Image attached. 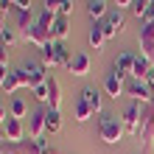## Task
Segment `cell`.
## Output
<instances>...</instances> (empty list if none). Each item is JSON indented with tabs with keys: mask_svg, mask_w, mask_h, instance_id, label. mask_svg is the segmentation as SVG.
<instances>
[{
	"mask_svg": "<svg viewBox=\"0 0 154 154\" xmlns=\"http://www.w3.org/2000/svg\"><path fill=\"white\" fill-rule=\"evenodd\" d=\"M98 134H101V140L106 143V146H115L118 140L123 137V121L118 115H112V112H101L98 115Z\"/></svg>",
	"mask_w": 154,
	"mask_h": 154,
	"instance_id": "6da1fadb",
	"label": "cell"
},
{
	"mask_svg": "<svg viewBox=\"0 0 154 154\" xmlns=\"http://www.w3.org/2000/svg\"><path fill=\"white\" fill-rule=\"evenodd\" d=\"M137 137H140V154H149L151 143H154V106L151 104L143 109V126H140Z\"/></svg>",
	"mask_w": 154,
	"mask_h": 154,
	"instance_id": "7a4b0ae2",
	"label": "cell"
},
{
	"mask_svg": "<svg viewBox=\"0 0 154 154\" xmlns=\"http://www.w3.org/2000/svg\"><path fill=\"white\" fill-rule=\"evenodd\" d=\"M121 121H123V132L137 137V132H140V126H143V109H140V101H134V104L126 106L123 115H121Z\"/></svg>",
	"mask_w": 154,
	"mask_h": 154,
	"instance_id": "3957f363",
	"label": "cell"
},
{
	"mask_svg": "<svg viewBox=\"0 0 154 154\" xmlns=\"http://www.w3.org/2000/svg\"><path fill=\"white\" fill-rule=\"evenodd\" d=\"M151 93H154V90L149 87V81H143V79H129V81H126V95L134 98V101L151 104Z\"/></svg>",
	"mask_w": 154,
	"mask_h": 154,
	"instance_id": "277c9868",
	"label": "cell"
},
{
	"mask_svg": "<svg viewBox=\"0 0 154 154\" xmlns=\"http://www.w3.org/2000/svg\"><path fill=\"white\" fill-rule=\"evenodd\" d=\"M126 76H121L118 70H112V73H106V79H104V90H106V95L109 98H121V95H126V81H123Z\"/></svg>",
	"mask_w": 154,
	"mask_h": 154,
	"instance_id": "5b68a950",
	"label": "cell"
},
{
	"mask_svg": "<svg viewBox=\"0 0 154 154\" xmlns=\"http://www.w3.org/2000/svg\"><path fill=\"white\" fill-rule=\"evenodd\" d=\"M45 134H48L45 109H37V112H31V118H28V137H31V140H42Z\"/></svg>",
	"mask_w": 154,
	"mask_h": 154,
	"instance_id": "8992f818",
	"label": "cell"
},
{
	"mask_svg": "<svg viewBox=\"0 0 154 154\" xmlns=\"http://www.w3.org/2000/svg\"><path fill=\"white\" fill-rule=\"evenodd\" d=\"M3 137L8 143H14V146H20L23 137H25V129H23V121H17V118H8L3 123Z\"/></svg>",
	"mask_w": 154,
	"mask_h": 154,
	"instance_id": "52a82bcc",
	"label": "cell"
},
{
	"mask_svg": "<svg viewBox=\"0 0 154 154\" xmlns=\"http://www.w3.org/2000/svg\"><path fill=\"white\" fill-rule=\"evenodd\" d=\"M20 87H28L31 90V81H28V76L23 73V67H17V70H11V73H8V79H6V84H3V93H17V90Z\"/></svg>",
	"mask_w": 154,
	"mask_h": 154,
	"instance_id": "ba28073f",
	"label": "cell"
},
{
	"mask_svg": "<svg viewBox=\"0 0 154 154\" xmlns=\"http://www.w3.org/2000/svg\"><path fill=\"white\" fill-rule=\"evenodd\" d=\"M20 37L25 39V42H31V45H37V48H45L48 42H56L51 37V31H45L42 25H34L31 31H25V34H20Z\"/></svg>",
	"mask_w": 154,
	"mask_h": 154,
	"instance_id": "9c48e42d",
	"label": "cell"
},
{
	"mask_svg": "<svg viewBox=\"0 0 154 154\" xmlns=\"http://www.w3.org/2000/svg\"><path fill=\"white\" fill-rule=\"evenodd\" d=\"M23 73L28 76V81H31V90L48 81V76H45V65H42V62H28V65H23Z\"/></svg>",
	"mask_w": 154,
	"mask_h": 154,
	"instance_id": "30bf717a",
	"label": "cell"
},
{
	"mask_svg": "<svg viewBox=\"0 0 154 154\" xmlns=\"http://www.w3.org/2000/svg\"><path fill=\"white\" fill-rule=\"evenodd\" d=\"M90 67H93V62H90L87 53H73V62H70V76H79V79H84L90 76Z\"/></svg>",
	"mask_w": 154,
	"mask_h": 154,
	"instance_id": "8fae6325",
	"label": "cell"
},
{
	"mask_svg": "<svg viewBox=\"0 0 154 154\" xmlns=\"http://www.w3.org/2000/svg\"><path fill=\"white\" fill-rule=\"evenodd\" d=\"M81 98L87 101V106H90V109H93L95 115H101V112H104V101H101V93H98L95 87H84V90H81Z\"/></svg>",
	"mask_w": 154,
	"mask_h": 154,
	"instance_id": "7c38bea8",
	"label": "cell"
},
{
	"mask_svg": "<svg viewBox=\"0 0 154 154\" xmlns=\"http://www.w3.org/2000/svg\"><path fill=\"white\" fill-rule=\"evenodd\" d=\"M62 106V84L53 76H48V109H59Z\"/></svg>",
	"mask_w": 154,
	"mask_h": 154,
	"instance_id": "4fadbf2b",
	"label": "cell"
},
{
	"mask_svg": "<svg viewBox=\"0 0 154 154\" xmlns=\"http://www.w3.org/2000/svg\"><path fill=\"white\" fill-rule=\"evenodd\" d=\"M45 11L70 17V14H73V0H45Z\"/></svg>",
	"mask_w": 154,
	"mask_h": 154,
	"instance_id": "5bb4252c",
	"label": "cell"
},
{
	"mask_svg": "<svg viewBox=\"0 0 154 154\" xmlns=\"http://www.w3.org/2000/svg\"><path fill=\"white\" fill-rule=\"evenodd\" d=\"M87 42H90V48H93V51H101L104 45H106V37H104V31H101V23H93V25H90Z\"/></svg>",
	"mask_w": 154,
	"mask_h": 154,
	"instance_id": "9a60e30c",
	"label": "cell"
},
{
	"mask_svg": "<svg viewBox=\"0 0 154 154\" xmlns=\"http://www.w3.org/2000/svg\"><path fill=\"white\" fill-rule=\"evenodd\" d=\"M134 59H137V56H132L129 51L121 53V56L115 59V70H118L121 76H132V70H134Z\"/></svg>",
	"mask_w": 154,
	"mask_h": 154,
	"instance_id": "2e32d148",
	"label": "cell"
},
{
	"mask_svg": "<svg viewBox=\"0 0 154 154\" xmlns=\"http://www.w3.org/2000/svg\"><path fill=\"white\" fill-rule=\"evenodd\" d=\"M104 20L109 23V28H112L115 34H121V31L126 28V11H121V8H112V11L106 14Z\"/></svg>",
	"mask_w": 154,
	"mask_h": 154,
	"instance_id": "e0dca14e",
	"label": "cell"
},
{
	"mask_svg": "<svg viewBox=\"0 0 154 154\" xmlns=\"http://www.w3.org/2000/svg\"><path fill=\"white\" fill-rule=\"evenodd\" d=\"M93 115H95V112L90 109V106H87V101H84V98L79 95V98H76V104H73V118H76L79 123H87V121H90Z\"/></svg>",
	"mask_w": 154,
	"mask_h": 154,
	"instance_id": "ac0fdd59",
	"label": "cell"
},
{
	"mask_svg": "<svg viewBox=\"0 0 154 154\" xmlns=\"http://www.w3.org/2000/svg\"><path fill=\"white\" fill-rule=\"evenodd\" d=\"M67 34H70V20L59 14V17H56V25H53V31H51V37L56 39V42H62V39L67 37Z\"/></svg>",
	"mask_w": 154,
	"mask_h": 154,
	"instance_id": "d6986e66",
	"label": "cell"
},
{
	"mask_svg": "<svg viewBox=\"0 0 154 154\" xmlns=\"http://www.w3.org/2000/svg\"><path fill=\"white\" fill-rule=\"evenodd\" d=\"M39 59L45 67H56V42H48L45 48H39Z\"/></svg>",
	"mask_w": 154,
	"mask_h": 154,
	"instance_id": "ffe728a7",
	"label": "cell"
},
{
	"mask_svg": "<svg viewBox=\"0 0 154 154\" xmlns=\"http://www.w3.org/2000/svg\"><path fill=\"white\" fill-rule=\"evenodd\" d=\"M45 123H48V134H56L62 129V115H59V109H45Z\"/></svg>",
	"mask_w": 154,
	"mask_h": 154,
	"instance_id": "44dd1931",
	"label": "cell"
},
{
	"mask_svg": "<svg viewBox=\"0 0 154 154\" xmlns=\"http://www.w3.org/2000/svg\"><path fill=\"white\" fill-rule=\"evenodd\" d=\"M87 14L98 23V20L106 14V0H87Z\"/></svg>",
	"mask_w": 154,
	"mask_h": 154,
	"instance_id": "7402d4cb",
	"label": "cell"
},
{
	"mask_svg": "<svg viewBox=\"0 0 154 154\" xmlns=\"http://www.w3.org/2000/svg\"><path fill=\"white\" fill-rule=\"evenodd\" d=\"M70 62H73V56H70V51H67V45L65 42H56V67H70Z\"/></svg>",
	"mask_w": 154,
	"mask_h": 154,
	"instance_id": "603a6c76",
	"label": "cell"
},
{
	"mask_svg": "<svg viewBox=\"0 0 154 154\" xmlns=\"http://www.w3.org/2000/svg\"><path fill=\"white\" fill-rule=\"evenodd\" d=\"M8 115L17 118V121L25 118V115H28V104H25L23 98H11V104H8Z\"/></svg>",
	"mask_w": 154,
	"mask_h": 154,
	"instance_id": "cb8c5ba5",
	"label": "cell"
},
{
	"mask_svg": "<svg viewBox=\"0 0 154 154\" xmlns=\"http://www.w3.org/2000/svg\"><path fill=\"white\" fill-rule=\"evenodd\" d=\"M149 73H151V65H149V62L143 59V56H137V59H134V70H132V79H143V81H146V79H149Z\"/></svg>",
	"mask_w": 154,
	"mask_h": 154,
	"instance_id": "d4e9b609",
	"label": "cell"
},
{
	"mask_svg": "<svg viewBox=\"0 0 154 154\" xmlns=\"http://www.w3.org/2000/svg\"><path fill=\"white\" fill-rule=\"evenodd\" d=\"M34 14L31 11H17V28H20V34H25V31H31L34 28Z\"/></svg>",
	"mask_w": 154,
	"mask_h": 154,
	"instance_id": "484cf974",
	"label": "cell"
},
{
	"mask_svg": "<svg viewBox=\"0 0 154 154\" xmlns=\"http://www.w3.org/2000/svg\"><path fill=\"white\" fill-rule=\"evenodd\" d=\"M137 42H140V48H146V45H154V23H143Z\"/></svg>",
	"mask_w": 154,
	"mask_h": 154,
	"instance_id": "4316f807",
	"label": "cell"
},
{
	"mask_svg": "<svg viewBox=\"0 0 154 154\" xmlns=\"http://www.w3.org/2000/svg\"><path fill=\"white\" fill-rule=\"evenodd\" d=\"M28 154H59V151H56V149H51L48 143H45V137H42V140H31Z\"/></svg>",
	"mask_w": 154,
	"mask_h": 154,
	"instance_id": "83f0119b",
	"label": "cell"
},
{
	"mask_svg": "<svg viewBox=\"0 0 154 154\" xmlns=\"http://www.w3.org/2000/svg\"><path fill=\"white\" fill-rule=\"evenodd\" d=\"M56 17H59V14H51V11H42V14H39V20H37V25H42L45 31H53V25H56Z\"/></svg>",
	"mask_w": 154,
	"mask_h": 154,
	"instance_id": "f1b7e54d",
	"label": "cell"
},
{
	"mask_svg": "<svg viewBox=\"0 0 154 154\" xmlns=\"http://www.w3.org/2000/svg\"><path fill=\"white\" fill-rule=\"evenodd\" d=\"M149 6H151V0H134V3H132L134 17H137V20H143V17H146V11H149Z\"/></svg>",
	"mask_w": 154,
	"mask_h": 154,
	"instance_id": "f546056e",
	"label": "cell"
},
{
	"mask_svg": "<svg viewBox=\"0 0 154 154\" xmlns=\"http://www.w3.org/2000/svg\"><path fill=\"white\" fill-rule=\"evenodd\" d=\"M17 39H20V34H17L14 28H6L3 34H0V42H3V45H6V48H11V45H14Z\"/></svg>",
	"mask_w": 154,
	"mask_h": 154,
	"instance_id": "4dcf8cb0",
	"label": "cell"
},
{
	"mask_svg": "<svg viewBox=\"0 0 154 154\" xmlns=\"http://www.w3.org/2000/svg\"><path fill=\"white\" fill-rule=\"evenodd\" d=\"M31 93H34V98H37L39 104H48V81H45V84H39V87H34Z\"/></svg>",
	"mask_w": 154,
	"mask_h": 154,
	"instance_id": "1f68e13d",
	"label": "cell"
},
{
	"mask_svg": "<svg viewBox=\"0 0 154 154\" xmlns=\"http://www.w3.org/2000/svg\"><path fill=\"white\" fill-rule=\"evenodd\" d=\"M140 51H143V59L154 67V45H146V48H140Z\"/></svg>",
	"mask_w": 154,
	"mask_h": 154,
	"instance_id": "d6a6232c",
	"label": "cell"
},
{
	"mask_svg": "<svg viewBox=\"0 0 154 154\" xmlns=\"http://www.w3.org/2000/svg\"><path fill=\"white\" fill-rule=\"evenodd\" d=\"M17 11H31V0H14Z\"/></svg>",
	"mask_w": 154,
	"mask_h": 154,
	"instance_id": "836d02e7",
	"label": "cell"
},
{
	"mask_svg": "<svg viewBox=\"0 0 154 154\" xmlns=\"http://www.w3.org/2000/svg\"><path fill=\"white\" fill-rule=\"evenodd\" d=\"M8 73H11V70H8V65H0V87L6 84V79H8Z\"/></svg>",
	"mask_w": 154,
	"mask_h": 154,
	"instance_id": "e575fe53",
	"label": "cell"
},
{
	"mask_svg": "<svg viewBox=\"0 0 154 154\" xmlns=\"http://www.w3.org/2000/svg\"><path fill=\"white\" fill-rule=\"evenodd\" d=\"M134 3V0H115V8H121V11H126V8H129Z\"/></svg>",
	"mask_w": 154,
	"mask_h": 154,
	"instance_id": "d590c367",
	"label": "cell"
},
{
	"mask_svg": "<svg viewBox=\"0 0 154 154\" xmlns=\"http://www.w3.org/2000/svg\"><path fill=\"white\" fill-rule=\"evenodd\" d=\"M0 65H8V53H6V45L0 42Z\"/></svg>",
	"mask_w": 154,
	"mask_h": 154,
	"instance_id": "8d00e7d4",
	"label": "cell"
},
{
	"mask_svg": "<svg viewBox=\"0 0 154 154\" xmlns=\"http://www.w3.org/2000/svg\"><path fill=\"white\" fill-rule=\"evenodd\" d=\"M8 118H11V115H6V106H3V104H0V123H6V121H8Z\"/></svg>",
	"mask_w": 154,
	"mask_h": 154,
	"instance_id": "74e56055",
	"label": "cell"
},
{
	"mask_svg": "<svg viewBox=\"0 0 154 154\" xmlns=\"http://www.w3.org/2000/svg\"><path fill=\"white\" fill-rule=\"evenodd\" d=\"M146 81H149V87L154 90V67H151V73H149V79H146Z\"/></svg>",
	"mask_w": 154,
	"mask_h": 154,
	"instance_id": "f35d334b",
	"label": "cell"
},
{
	"mask_svg": "<svg viewBox=\"0 0 154 154\" xmlns=\"http://www.w3.org/2000/svg\"><path fill=\"white\" fill-rule=\"evenodd\" d=\"M151 106H154V93H151Z\"/></svg>",
	"mask_w": 154,
	"mask_h": 154,
	"instance_id": "ab89813d",
	"label": "cell"
},
{
	"mask_svg": "<svg viewBox=\"0 0 154 154\" xmlns=\"http://www.w3.org/2000/svg\"><path fill=\"white\" fill-rule=\"evenodd\" d=\"M3 154H17V151H3Z\"/></svg>",
	"mask_w": 154,
	"mask_h": 154,
	"instance_id": "60d3db41",
	"label": "cell"
},
{
	"mask_svg": "<svg viewBox=\"0 0 154 154\" xmlns=\"http://www.w3.org/2000/svg\"><path fill=\"white\" fill-rule=\"evenodd\" d=\"M0 140H6V137H3V134H0Z\"/></svg>",
	"mask_w": 154,
	"mask_h": 154,
	"instance_id": "b9f144b4",
	"label": "cell"
},
{
	"mask_svg": "<svg viewBox=\"0 0 154 154\" xmlns=\"http://www.w3.org/2000/svg\"><path fill=\"white\" fill-rule=\"evenodd\" d=\"M151 6H154V0H151Z\"/></svg>",
	"mask_w": 154,
	"mask_h": 154,
	"instance_id": "7bdbcfd3",
	"label": "cell"
}]
</instances>
